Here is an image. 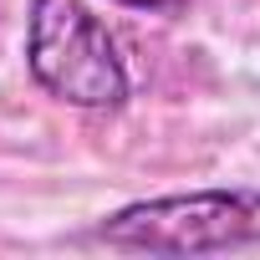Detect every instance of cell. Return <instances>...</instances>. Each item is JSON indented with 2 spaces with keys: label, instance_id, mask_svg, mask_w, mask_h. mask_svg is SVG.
Returning a JSON list of instances; mask_svg holds the SVG:
<instances>
[{
  "label": "cell",
  "instance_id": "1",
  "mask_svg": "<svg viewBox=\"0 0 260 260\" xmlns=\"http://www.w3.org/2000/svg\"><path fill=\"white\" fill-rule=\"evenodd\" d=\"M97 240L153 255H209L260 245V189H199L127 204L97 224Z\"/></svg>",
  "mask_w": 260,
  "mask_h": 260
},
{
  "label": "cell",
  "instance_id": "2",
  "mask_svg": "<svg viewBox=\"0 0 260 260\" xmlns=\"http://www.w3.org/2000/svg\"><path fill=\"white\" fill-rule=\"evenodd\" d=\"M26 67L51 97L72 107H122L127 102V67L107 26L82 0H36L31 6Z\"/></svg>",
  "mask_w": 260,
  "mask_h": 260
},
{
  "label": "cell",
  "instance_id": "3",
  "mask_svg": "<svg viewBox=\"0 0 260 260\" xmlns=\"http://www.w3.org/2000/svg\"><path fill=\"white\" fill-rule=\"evenodd\" d=\"M117 6H133V11H179L189 0H117Z\"/></svg>",
  "mask_w": 260,
  "mask_h": 260
}]
</instances>
